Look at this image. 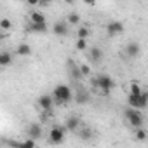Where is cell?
<instances>
[{
  "label": "cell",
  "mask_w": 148,
  "mask_h": 148,
  "mask_svg": "<svg viewBox=\"0 0 148 148\" xmlns=\"http://www.w3.org/2000/svg\"><path fill=\"white\" fill-rule=\"evenodd\" d=\"M91 84H92V87L94 89H99V92L103 94V96H108L110 94V91L115 87V82H113V79L110 77V75H98V77H92L91 79Z\"/></svg>",
  "instance_id": "cell-1"
},
{
  "label": "cell",
  "mask_w": 148,
  "mask_h": 148,
  "mask_svg": "<svg viewBox=\"0 0 148 148\" xmlns=\"http://www.w3.org/2000/svg\"><path fill=\"white\" fill-rule=\"evenodd\" d=\"M51 98H52V101H54L56 105H66V103H70V101L73 99V91H71L68 86L59 84V86L54 87Z\"/></svg>",
  "instance_id": "cell-2"
},
{
  "label": "cell",
  "mask_w": 148,
  "mask_h": 148,
  "mask_svg": "<svg viewBox=\"0 0 148 148\" xmlns=\"http://www.w3.org/2000/svg\"><path fill=\"white\" fill-rule=\"evenodd\" d=\"M127 103H129V108H132V110H145L146 103H148V92L141 91V94H138V96L129 94L127 96Z\"/></svg>",
  "instance_id": "cell-3"
},
{
  "label": "cell",
  "mask_w": 148,
  "mask_h": 148,
  "mask_svg": "<svg viewBox=\"0 0 148 148\" xmlns=\"http://www.w3.org/2000/svg\"><path fill=\"white\" fill-rule=\"evenodd\" d=\"M64 138H66V129L61 125H56L49 131V143L51 145H61V143H64Z\"/></svg>",
  "instance_id": "cell-4"
},
{
  "label": "cell",
  "mask_w": 148,
  "mask_h": 148,
  "mask_svg": "<svg viewBox=\"0 0 148 148\" xmlns=\"http://www.w3.org/2000/svg\"><path fill=\"white\" fill-rule=\"evenodd\" d=\"M125 119H127V122H129L134 129L143 127V115H141V112H139V110L127 108V110H125Z\"/></svg>",
  "instance_id": "cell-5"
},
{
  "label": "cell",
  "mask_w": 148,
  "mask_h": 148,
  "mask_svg": "<svg viewBox=\"0 0 148 148\" xmlns=\"http://www.w3.org/2000/svg\"><path fill=\"white\" fill-rule=\"evenodd\" d=\"M80 125H82V120H80V117H77V115L68 117V119H66V122H64V129H66V131H70V132H77Z\"/></svg>",
  "instance_id": "cell-6"
},
{
  "label": "cell",
  "mask_w": 148,
  "mask_h": 148,
  "mask_svg": "<svg viewBox=\"0 0 148 148\" xmlns=\"http://www.w3.org/2000/svg\"><path fill=\"white\" fill-rule=\"evenodd\" d=\"M122 32H124V25H122L120 21H112V23L106 25V33H108L110 37H117V35H120Z\"/></svg>",
  "instance_id": "cell-7"
},
{
  "label": "cell",
  "mask_w": 148,
  "mask_h": 148,
  "mask_svg": "<svg viewBox=\"0 0 148 148\" xmlns=\"http://www.w3.org/2000/svg\"><path fill=\"white\" fill-rule=\"evenodd\" d=\"M38 106H40L44 112L51 113V110H52V106H54V101H52L51 94H42V96L38 98Z\"/></svg>",
  "instance_id": "cell-8"
},
{
  "label": "cell",
  "mask_w": 148,
  "mask_h": 148,
  "mask_svg": "<svg viewBox=\"0 0 148 148\" xmlns=\"http://www.w3.org/2000/svg\"><path fill=\"white\" fill-rule=\"evenodd\" d=\"M52 33L58 37H66L68 35V25L64 21H56L52 25Z\"/></svg>",
  "instance_id": "cell-9"
},
{
  "label": "cell",
  "mask_w": 148,
  "mask_h": 148,
  "mask_svg": "<svg viewBox=\"0 0 148 148\" xmlns=\"http://www.w3.org/2000/svg\"><path fill=\"white\" fill-rule=\"evenodd\" d=\"M42 138V125L40 124H30L28 127V139H40Z\"/></svg>",
  "instance_id": "cell-10"
},
{
  "label": "cell",
  "mask_w": 148,
  "mask_h": 148,
  "mask_svg": "<svg viewBox=\"0 0 148 148\" xmlns=\"http://www.w3.org/2000/svg\"><path fill=\"white\" fill-rule=\"evenodd\" d=\"M139 52H141V47H139L138 42L127 44V47H125V56H127V58H131V59H132V58H138Z\"/></svg>",
  "instance_id": "cell-11"
},
{
  "label": "cell",
  "mask_w": 148,
  "mask_h": 148,
  "mask_svg": "<svg viewBox=\"0 0 148 148\" xmlns=\"http://www.w3.org/2000/svg\"><path fill=\"white\" fill-rule=\"evenodd\" d=\"M77 132H79V138H80L82 141H91V139L94 138L92 129H89V127H86V125H80Z\"/></svg>",
  "instance_id": "cell-12"
},
{
  "label": "cell",
  "mask_w": 148,
  "mask_h": 148,
  "mask_svg": "<svg viewBox=\"0 0 148 148\" xmlns=\"http://www.w3.org/2000/svg\"><path fill=\"white\" fill-rule=\"evenodd\" d=\"M11 148H37L33 139H25V141H9Z\"/></svg>",
  "instance_id": "cell-13"
},
{
  "label": "cell",
  "mask_w": 148,
  "mask_h": 148,
  "mask_svg": "<svg viewBox=\"0 0 148 148\" xmlns=\"http://www.w3.org/2000/svg\"><path fill=\"white\" fill-rule=\"evenodd\" d=\"M87 58H89V61H92V63H99V61L103 59V51H101L99 47H91Z\"/></svg>",
  "instance_id": "cell-14"
},
{
  "label": "cell",
  "mask_w": 148,
  "mask_h": 148,
  "mask_svg": "<svg viewBox=\"0 0 148 148\" xmlns=\"http://www.w3.org/2000/svg\"><path fill=\"white\" fill-rule=\"evenodd\" d=\"M89 98H91V96H89V92H87L86 89H79V91L75 92V96H73V99H75L79 105H86V103L89 101Z\"/></svg>",
  "instance_id": "cell-15"
},
{
  "label": "cell",
  "mask_w": 148,
  "mask_h": 148,
  "mask_svg": "<svg viewBox=\"0 0 148 148\" xmlns=\"http://www.w3.org/2000/svg\"><path fill=\"white\" fill-rule=\"evenodd\" d=\"M68 71H70V75H71V79L73 80H80L82 79V75H80V71H79V64H75V63H73V61H68Z\"/></svg>",
  "instance_id": "cell-16"
},
{
  "label": "cell",
  "mask_w": 148,
  "mask_h": 148,
  "mask_svg": "<svg viewBox=\"0 0 148 148\" xmlns=\"http://www.w3.org/2000/svg\"><path fill=\"white\" fill-rule=\"evenodd\" d=\"M30 23H33V25H44L45 23V16L42 12H38V11H33V12H30Z\"/></svg>",
  "instance_id": "cell-17"
},
{
  "label": "cell",
  "mask_w": 148,
  "mask_h": 148,
  "mask_svg": "<svg viewBox=\"0 0 148 148\" xmlns=\"http://www.w3.org/2000/svg\"><path fill=\"white\" fill-rule=\"evenodd\" d=\"M12 64V56L9 52H0V68H5Z\"/></svg>",
  "instance_id": "cell-18"
},
{
  "label": "cell",
  "mask_w": 148,
  "mask_h": 148,
  "mask_svg": "<svg viewBox=\"0 0 148 148\" xmlns=\"http://www.w3.org/2000/svg\"><path fill=\"white\" fill-rule=\"evenodd\" d=\"M66 25L79 26V25H80V16H79L77 12H71V14H68V18H66Z\"/></svg>",
  "instance_id": "cell-19"
},
{
  "label": "cell",
  "mask_w": 148,
  "mask_h": 148,
  "mask_svg": "<svg viewBox=\"0 0 148 148\" xmlns=\"http://www.w3.org/2000/svg\"><path fill=\"white\" fill-rule=\"evenodd\" d=\"M28 30L35 32V33H45L47 32V23H44V25H33V23H30Z\"/></svg>",
  "instance_id": "cell-20"
},
{
  "label": "cell",
  "mask_w": 148,
  "mask_h": 148,
  "mask_svg": "<svg viewBox=\"0 0 148 148\" xmlns=\"http://www.w3.org/2000/svg\"><path fill=\"white\" fill-rule=\"evenodd\" d=\"M89 35H91V30H89L87 26H79V28H77V37H79L80 40H87Z\"/></svg>",
  "instance_id": "cell-21"
},
{
  "label": "cell",
  "mask_w": 148,
  "mask_h": 148,
  "mask_svg": "<svg viewBox=\"0 0 148 148\" xmlns=\"http://www.w3.org/2000/svg\"><path fill=\"white\" fill-rule=\"evenodd\" d=\"M16 52H18V56H30L32 54V47L28 44H21V45H18Z\"/></svg>",
  "instance_id": "cell-22"
},
{
  "label": "cell",
  "mask_w": 148,
  "mask_h": 148,
  "mask_svg": "<svg viewBox=\"0 0 148 148\" xmlns=\"http://www.w3.org/2000/svg\"><path fill=\"white\" fill-rule=\"evenodd\" d=\"M134 139H136V141H145V139H146V131H145L143 127L134 129Z\"/></svg>",
  "instance_id": "cell-23"
},
{
  "label": "cell",
  "mask_w": 148,
  "mask_h": 148,
  "mask_svg": "<svg viewBox=\"0 0 148 148\" xmlns=\"http://www.w3.org/2000/svg\"><path fill=\"white\" fill-rule=\"evenodd\" d=\"M11 28H12V21H11V19H7V18L0 19V30H4V32H11Z\"/></svg>",
  "instance_id": "cell-24"
},
{
  "label": "cell",
  "mask_w": 148,
  "mask_h": 148,
  "mask_svg": "<svg viewBox=\"0 0 148 148\" xmlns=\"http://www.w3.org/2000/svg\"><path fill=\"white\" fill-rule=\"evenodd\" d=\"M79 71H80V75L82 77H91V66L89 64H79Z\"/></svg>",
  "instance_id": "cell-25"
},
{
  "label": "cell",
  "mask_w": 148,
  "mask_h": 148,
  "mask_svg": "<svg viewBox=\"0 0 148 148\" xmlns=\"http://www.w3.org/2000/svg\"><path fill=\"white\" fill-rule=\"evenodd\" d=\"M131 94H132V96L141 94V87H139V84H138V82H131Z\"/></svg>",
  "instance_id": "cell-26"
},
{
  "label": "cell",
  "mask_w": 148,
  "mask_h": 148,
  "mask_svg": "<svg viewBox=\"0 0 148 148\" xmlns=\"http://www.w3.org/2000/svg\"><path fill=\"white\" fill-rule=\"evenodd\" d=\"M75 49H77V51H86V49H87V40H80V38H79V40L75 42Z\"/></svg>",
  "instance_id": "cell-27"
},
{
  "label": "cell",
  "mask_w": 148,
  "mask_h": 148,
  "mask_svg": "<svg viewBox=\"0 0 148 148\" xmlns=\"http://www.w3.org/2000/svg\"><path fill=\"white\" fill-rule=\"evenodd\" d=\"M2 38H4V35H2V33H0V40H2Z\"/></svg>",
  "instance_id": "cell-28"
}]
</instances>
